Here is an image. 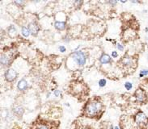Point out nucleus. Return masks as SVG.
<instances>
[{
  "mask_svg": "<svg viewBox=\"0 0 148 129\" xmlns=\"http://www.w3.org/2000/svg\"><path fill=\"white\" fill-rule=\"evenodd\" d=\"M49 95H50V93H48V94H47V95H46V96H47V98H49Z\"/></svg>",
  "mask_w": 148,
  "mask_h": 129,
  "instance_id": "31",
  "label": "nucleus"
},
{
  "mask_svg": "<svg viewBox=\"0 0 148 129\" xmlns=\"http://www.w3.org/2000/svg\"><path fill=\"white\" fill-rule=\"evenodd\" d=\"M112 56L113 57V58H116V57H117L118 56V53H117V52L116 51H112Z\"/></svg>",
  "mask_w": 148,
  "mask_h": 129,
  "instance_id": "23",
  "label": "nucleus"
},
{
  "mask_svg": "<svg viewBox=\"0 0 148 129\" xmlns=\"http://www.w3.org/2000/svg\"><path fill=\"white\" fill-rule=\"evenodd\" d=\"M13 113L16 115V116H19L21 117L23 115V114L24 112V107H22V106H20V105H16L14 107H13Z\"/></svg>",
  "mask_w": 148,
  "mask_h": 129,
  "instance_id": "8",
  "label": "nucleus"
},
{
  "mask_svg": "<svg viewBox=\"0 0 148 129\" xmlns=\"http://www.w3.org/2000/svg\"><path fill=\"white\" fill-rule=\"evenodd\" d=\"M18 76V73L14 69L9 68L6 70V72L4 73L5 79L8 81V82H12L16 80V77Z\"/></svg>",
  "mask_w": 148,
  "mask_h": 129,
  "instance_id": "5",
  "label": "nucleus"
},
{
  "mask_svg": "<svg viewBox=\"0 0 148 129\" xmlns=\"http://www.w3.org/2000/svg\"><path fill=\"white\" fill-rule=\"evenodd\" d=\"M28 81L25 80L24 78H23V79L19 81V82L17 84V88L20 91H24V90H25L26 89L28 88Z\"/></svg>",
  "mask_w": 148,
  "mask_h": 129,
  "instance_id": "9",
  "label": "nucleus"
},
{
  "mask_svg": "<svg viewBox=\"0 0 148 129\" xmlns=\"http://www.w3.org/2000/svg\"><path fill=\"white\" fill-rule=\"evenodd\" d=\"M134 122L138 126H144L148 123V117L143 111H138L134 115Z\"/></svg>",
  "mask_w": 148,
  "mask_h": 129,
  "instance_id": "3",
  "label": "nucleus"
},
{
  "mask_svg": "<svg viewBox=\"0 0 148 129\" xmlns=\"http://www.w3.org/2000/svg\"><path fill=\"white\" fill-rule=\"evenodd\" d=\"M53 94L56 97L62 96V90H55L54 92H53Z\"/></svg>",
  "mask_w": 148,
  "mask_h": 129,
  "instance_id": "19",
  "label": "nucleus"
},
{
  "mask_svg": "<svg viewBox=\"0 0 148 129\" xmlns=\"http://www.w3.org/2000/svg\"><path fill=\"white\" fill-rule=\"evenodd\" d=\"M134 98H135V101L138 103H143L147 101V94H146V91L143 89H138L136 91H135V94H134Z\"/></svg>",
  "mask_w": 148,
  "mask_h": 129,
  "instance_id": "4",
  "label": "nucleus"
},
{
  "mask_svg": "<svg viewBox=\"0 0 148 129\" xmlns=\"http://www.w3.org/2000/svg\"><path fill=\"white\" fill-rule=\"evenodd\" d=\"M125 88L127 90H130L133 88V83L130 81H126L125 83Z\"/></svg>",
  "mask_w": 148,
  "mask_h": 129,
  "instance_id": "17",
  "label": "nucleus"
},
{
  "mask_svg": "<svg viewBox=\"0 0 148 129\" xmlns=\"http://www.w3.org/2000/svg\"><path fill=\"white\" fill-rule=\"evenodd\" d=\"M80 129H90L89 128H88V127H83V128H81Z\"/></svg>",
  "mask_w": 148,
  "mask_h": 129,
  "instance_id": "29",
  "label": "nucleus"
},
{
  "mask_svg": "<svg viewBox=\"0 0 148 129\" xmlns=\"http://www.w3.org/2000/svg\"><path fill=\"white\" fill-rule=\"evenodd\" d=\"M116 48H117L118 50H120V51H123L124 50V45H122V44L118 43V44H116Z\"/></svg>",
  "mask_w": 148,
  "mask_h": 129,
  "instance_id": "21",
  "label": "nucleus"
},
{
  "mask_svg": "<svg viewBox=\"0 0 148 129\" xmlns=\"http://www.w3.org/2000/svg\"><path fill=\"white\" fill-rule=\"evenodd\" d=\"M121 62L125 66H131L134 64V60L130 56H125L121 59Z\"/></svg>",
  "mask_w": 148,
  "mask_h": 129,
  "instance_id": "11",
  "label": "nucleus"
},
{
  "mask_svg": "<svg viewBox=\"0 0 148 129\" xmlns=\"http://www.w3.org/2000/svg\"><path fill=\"white\" fill-rule=\"evenodd\" d=\"M14 3L16 4V5H18L19 7H20V6L24 5V1H21V0H20V1H15V2H14Z\"/></svg>",
  "mask_w": 148,
  "mask_h": 129,
  "instance_id": "22",
  "label": "nucleus"
},
{
  "mask_svg": "<svg viewBox=\"0 0 148 129\" xmlns=\"http://www.w3.org/2000/svg\"><path fill=\"white\" fill-rule=\"evenodd\" d=\"M8 32L9 36H11L12 37L15 36L17 34V30H16V28L14 26V25H11L9 26V28H8Z\"/></svg>",
  "mask_w": 148,
  "mask_h": 129,
  "instance_id": "13",
  "label": "nucleus"
},
{
  "mask_svg": "<svg viewBox=\"0 0 148 129\" xmlns=\"http://www.w3.org/2000/svg\"><path fill=\"white\" fill-rule=\"evenodd\" d=\"M21 33H22V35L24 37H28L31 34V32H30V29H29L28 27L24 26V27H22V28H21Z\"/></svg>",
  "mask_w": 148,
  "mask_h": 129,
  "instance_id": "14",
  "label": "nucleus"
},
{
  "mask_svg": "<svg viewBox=\"0 0 148 129\" xmlns=\"http://www.w3.org/2000/svg\"><path fill=\"white\" fill-rule=\"evenodd\" d=\"M121 3H126V1H121Z\"/></svg>",
  "mask_w": 148,
  "mask_h": 129,
  "instance_id": "32",
  "label": "nucleus"
},
{
  "mask_svg": "<svg viewBox=\"0 0 148 129\" xmlns=\"http://www.w3.org/2000/svg\"><path fill=\"white\" fill-rule=\"evenodd\" d=\"M108 3L111 4V5H113V6H115L116 4H117V1H113V0H111V1H109Z\"/></svg>",
  "mask_w": 148,
  "mask_h": 129,
  "instance_id": "25",
  "label": "nucleus"
},
{
  "mask_svg": "<svg viewBox=\"0 0 148 129\" xmlns=\"http://www.w3.org/2000/svg\"><path fill=\"white\" fill-rule=\"evenodd\" d=\"M131 3H138L139 2L138 1H131Z\"/></svg>",
  "mask_w": 148,
  "mask_h": 129,
  "instance_id": "27",
  "label": "nucleus"
},
{
  "mask_svg": "<svg viewBox=\"0 0 148 129\" xmlns=\"http://www.w3.org/2000/svg\"><path fill=\"white\" fill-rule=\"evenodd\" d=\"M145 32H148V28H145Z\"/></svg>",
  "mask_w": 148,
  "mask_h": 129,
  "instance_id": "30",
  "label": "nucleus"
},
{
  "mask_svg": "<svg viewBox=\"0 0 148 129\" xmlns=\"http://www.w3.org/2000/svg\"><path fill=\"white\" fill-rule=\"evenodd\" d=\"M71 57L73 58L74 61L76 64L79 66H83L86 64L87 61V55L86 53L81 50H78V51H75L71 54Z\"/></svg>",
  "mask_w": 148,
  "mask_h": 129,
  "instance_id": "2",
  "label": "nucleus"
},
{
  "mask_svg": "<svg viewBox=\"0 0 148 129\" xmlns=\"http://www.w3.org/2000/svg\"><path fill=\"white\" fill-rule=\"evenodd\" d=\"M147 43H148V36H147Z\"/></svg>",
  "mask_w": 148,
  "mask_h": 129,
  "instance_id": "33",
  "label": "nucleus"
},
{
  "mask_svg": "<svg viewBox=\"0 0 148 129\" xmlns=\"http://www.w3.org/2000/svg\"><path fill=\"white\" fill-rule=\"evenodd\" d=\"M106 80L104 79V78H102V79H100L99 81H98V85H99V86L100 87H104L105 86V85H106Z\"/></svg>",
  "mask_w": 148,
  "mask_h": 129,
  "instance_id": "18",
  "label": "nucleus"
},
{
  "mask_svg": "<svg viewBox=\"0 0 148 129\" xmlns=\"http://www.w3.org/2000/svg\"><path fill=\"white\" fill-rule=\"evenodd\" d=\"M146 76H148V69H143L139 73V77H143Z\"/></svg>",
  "mask_w": 148,
  "mask_h": 129,
  "instance_id": "16",
  "label": "nucleus"
},
{
  "mask_svg": "<svg viewBox=\"0 0 148 129\" xmlns=\"http://www.w3.org/2000/svg\"><path fill=\"white\" fill-rule=\"evenodd\" d=\"M74 3H75V5H76L77 7H78V6L79 7L80 5L83 3V2H82V1H78V0H77V1H75V2Z\"/></svg>",
  "mask_w": 148,
  "mask_h": 129,
  "instance_id": "24",
  "label": "nucleus"
},
{
  "mask_svg": "<svg viewBox=\"0 0 148 129\" xmlns=\"http://www.w3.org/2000/svg\"><path fill=\"white\" fill-rule=\"evenodd\" d=\"M36 129H51L47 124H39L36 126Z\"/></svg>",
  "mask_w": 148,
  "mask_h": 129,
  "instance_id": "15",
  "label": "nucleus"
},
{
  "mask_svg": "<svg viewBox=\"0 0 148 129\" xmlns=\"http://www.w3.org/2000/svg\"><path fill=\"white\" fill-rule=\"evenodd\" d=\"M113 129H120V128H119V126H115Z\"/></svg>",
  "mask_w": 148,
  "mask_h": 129,
  "instance_id": "28",
  "label": "nucleus"
},
{
  "mask_svg": "<svg viewBox=\"0 0 148 129\" xmlns=\"http://www.w3.org/2000/svg\"><path fill=\"white\" fill-rule=\"evenodd\" d=\"M103 111V104L98 100H91L85 106L84 113L86 116L90 118H96L100 115Z\"/></svg>",
  "mask_w": 148,
  "mask_h": 129,
  "instance_id": "1",
  "label": "nucleus"
},
{
  "mask_svg": "<svg viewBox=\"0 0 148 129\" xmlns=\"http://www.w3.org/2000/svg\"><path fill=\"white\" fill-rule=\"evenodd\" d=\"M58 49H59V51H60L61 52H65L66 51V48L65 46H63V45L59 46V47H58Z\"/></svg>",
  "mask_w": 148,
  "mask_h": 129,
  "instance_id": "20",
  "label": "nucleus"
},
{
  "mask_svg": "<svg viewBox=\"0 0 148 129\" xmlns=\"http://www.w3.org/2000/svg\"><path fill=\"white\" fill-rule=\"evenodd\" d=\"M65 41H66V42H69V41H70V40H71V39H70V37H69L68 36H66V37H65Z\"/></svg>",
  "mask_w": 148,
  "mask_h": 129,
  "instance_id": "26",
  "label": "nucleus"
},
{
  "mask_svg": "<svg viewBox=\"0 0 148 129\" xmlns=\"http://www.w3.org/2000/svg\"><path fill=\"white\" fill-rule=\"evenodd\" d=\"M0 61H1V64H3V66H8V65H10V64H11L12 58H11V56H9L8 54H6V53L3 52V53L1 54Z\"/></svg>",
  "mask_w": 148,
  "mask_h": 129,
  "instance_id": "6",
  "label": "nucleus"
},
{
  "mask_svg": "<svg viewBox=\"0 0 148 129\" xmlns=\"http://www.w3.org/2000/svg\"><path fill=\"white\" fill-rule=\"evenodd\" d=\"M28 28L30 29L31 33H32V35H34V36H36V34L38 33V32H39V30H40V27H39V25L37 24L36 22H32L31 24H29Z\"/></svg>",
  "mask_w": 148,
  "mask_h": 129,
  "instance_id": "7",
  "label": "nucleus"
},
{
  "mask_svg": "<svg viewBox=\"0 0 148 129\" xmlns=\"http://www.w3.org/2000/svg\"><path fill=\"white\" fill-rule=\"evenodd\" d=\"M112 61V59L109 55L106 54V53H104L102 54V56L100 57V62L102 64H108V63H111Z\"/></svg>",
  "mask_w": 148,
  "mask_h": 129,
  "instance_id": "10",
  "label": "nucleus"
},
{
  "mask_svg": "<svg viewBox=\"0 0 148 129\" xmlns=\"http://www.w3.org/2000/svg\"><path fill=\"white\" fill-rule=\"evenodd\" d=\"M54 27L58 30L62 31V30H64L65 28H66V22H63V21H56L54 23Z\"/></svg>",
  "mask_w": 148,
  "mask_h": 129,
  "instance_id": "12",
  "label": "nucleus"
}]
</instances>
